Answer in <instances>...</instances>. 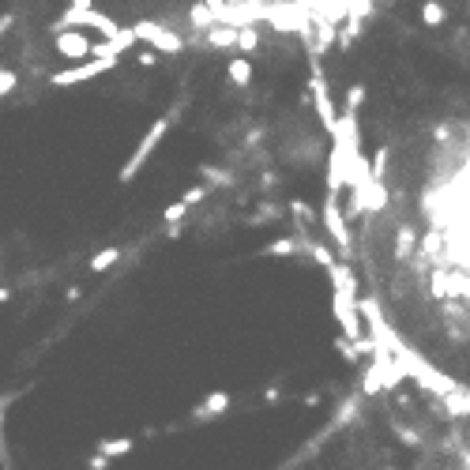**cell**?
Returning <instances> with one entry per match:
<instances>
[{"label":"cell","instance_id":"6","mask_svg":"<svg viewBox=\"0 0 470 470\" xmlns=\"http://www.w3.org/2000/svg\"><path fill=\"white\" fill-rule=\"evenodd\" d=\"M90 46L83 34H75V31H64V34H57V53L60 57H68V60H80V57H87L90 53Z\"/></svg>","mask_w":470,"mask_h":470},{"label":"cell","instance_id":"1","mask_svg":"<svg viewBox=\"0 0 470 470\" xmlns=\"http://www.w3.org/2000/svg\"><path fill=\"white\" fill-rule=\"evenodd\" d=\"M173 121H177V110H169V113H162V117H159V121H154V124H151V132H147V136H143V143H139V147L132 151V159H128V162H124V169H121V181H132V177L139 173V166H143V162H147V159H151V154H154V147H159V143H162V136L169 132V128H173Z\"/></svg>","mask_w":470,"mask_h":470},{"label":"cell","instance_id":"15","mask_svg":"<svg viewBox=\"0 0 470 470\" xmlns=\"http://www.w3.org/2000/svg\"><path fill=\"white\" fill-rule=\"evenodd\" d=\"M117 256H121L117 249H102L95 260H90V271H106V267H113V264H117Z\"/></svg>","mask_w":470,"mask_h":470},{"label":"cell","instance_id":"17","mask_svg":"<svg viewBox=\"0 0 470 470\" xmlns=\"http://www.w3.org/2000/svg\"><path fill=\"white\" fill-rule=\"evenodd\" d=\"M185 215H188V203H185V200H177V203L166 207V222H181Z\"/></svg>","mask_w":470,"mask_h":470},{"label":"cell","instance_id":"5","mask_svg":"<svg viewBox=\"0 0 470 470\" xmlns=\"http://www.w3.org/2000/svg\"><path fill=\"white\" fill-rule=\"evenodd\" d=\"M136 38H143V42H151L154 53H181L185 49V38H177L173 31L159 27V23H136Z\"/></svg>","mask_w":470,"mask_h":470},{"label":"cell","instance_id":"21","mask_svg":"<svg viewBox=\"0 0 470 470\" xmlns=\"http://www.w3.org/2000/svg\"><path fill=\"white\" fill-rule=\"evenodd\" d=\"M0 455H4V402H0Z\"/></svg>","mask_w":470,"mask_h":470},{"label":"cell","instance_id":"13","mask_svg":"<svg viewBox=\"0 0 470 470\" xmlns=\"http://www.w3.org/2000/svg\"><path fill=\"white\" fill-rule=\"evenodd\" d=\"M256 46H260L256 27H237V49H241V53H252Z\"/></svg>","mask_w":470,"mask_h":470},{"label":"cell","instance_id":"12","mask_svg":"<svg viewBox=\"0 0 470 470\" xmlns=\"http://www.w3.org/2000/svg\"><path fill=\"white\" fill-rule=\"evenodd\" d=\"M361 102H365V83H354V87H346V98H343V113H354V117H358Z\"/></svg>","mask_w":470,"mask_h":470},{"label":"cell","instance_id":"7","mask_svg":"<svg viewBox=\"0 0 470 470\" xmlns=\"http://www.w3.org/2000/svg\"><path fill=\"white\" fill-rule=\"evenodd\" d=\"M132 42H136V31H132V27H124L117 38H110L106 46H95L90 53H95V57H106V60H121V53H124V49L132 46Z\"/></svg>","mask_w":470,"mask_h":470},{"label":"cell","instance_id":"8","mask_svg":"<svg viewBox=\"0 0 470 470\" xmlns=\"http://www.w3.org/2000/svg\"><path fill=\"white\" fill-rule=\"evenodd\" d=\"M226 75H230L233 87H249V83H252V60H249V57H230Z\"/></svg>","mask_w":470,"mask_h":470},{"label":"cell","instance_id":"10","mask_svg":"<svg viewBox=\"0 0 470 470\" xmlns=\"http://www.w3.org/2000/svg\"><path fill=\"white\" fill-rule=\"evenodd\" d=\"M188 19H192L196 27H200V31H215V27H218V16H215V11L207 8V4H192Z\"/></svg>","mask_w":470,"mask_h":470},{"label":"cell","instance_id":"18","mask_svg":"<svg viewBox=\"0 0 470 470\" xmlns=\"http://www.w3.org/2000/svg\"><path fill=\"white\" fill-rule=\"evenodd\" d=\"M16 83H19V75H16V72H0V98L11 95V90H16Z\"/></svg>","mask_w":470,"mask_h":470},{"label":"cell","instance_id":"9","mask_svg":"<svg viewBox=\"0 0 470 470\" xmlns=\"http://www.w3.org/2000/svg\"><path fill=\"white\" fill-rule=\"evenodd\" d=\"M207 46H215V49H233L237 46V27H218L215 31H207Z\"/></svg>","mask_w":470,"mask_h":470},{"label":"cell","instance_id":"20","mask_svg":"<svg viewBox=\"0 0 470 470\" xmlns=\"http://www.w3.org/2000/svg\"><path fill=\"white\" fill-rule=\"evenodd\" d=\"M139 64H147V68H151V64H159V53H154V49H143V53H139Z\"/></svg>","mask_w":470,"mask_h":470},{"label":"cell","instance_id":"3","mask_svg":"<svg viewBox=\"0 0 470 470\" xmlns=\"http://www.w3.org/2000/svg\"><path fill=\"white\" fill-rule=\"evenodd\" d=\"M312 102H316V113H320L324 128H328V136H335V128H338V110H335V102H331L328 75H324L320 64H312Z\"/></svg>","mask_w":470,"mask_h":470},{"label":"cell","instance_id":"19","mask_svg":"<svg viewBox=\"0 0 470 470\" xmlns=\"http://www.w3.org/2000/svg\"><path fill=\"white\" fill-rule=\"evenodd\" d=\"M203 196H207V188H203V185H196V188H188L185 196H181V200H185V203L192 207V203H200V200H203Z\"/></svg>","mask_w":470,"mask_h":470},{"label":"cell","instance_id":"22","mask_svg":"<svg viewBox=\"0 0 470 470\" xmlns=\"http://www.w3.org/2000/svg\"><path fill=\"white\" fill-rule=\"evenodd\" d=\"M8 297H11V294L4 290V286H0V301H8Z\"/></svg>","mask_w":470,"mask_h":470},{"label":"cell","instance_id":"2","mask_svg":"<svg viewBox=\"0 0 470 470\" xmlns=\"http://www.w3.org/2000/svg\"><path fill=\"white\" fill-rule=\"evenodd\" d=\"M320 222H324V230L331 233V241L338 245V249L350 252V230H346V218H343V203H338V192H328V196H324Z\"/></svg>","mask_w":470,"mask_h":470},{"label":"cell","instance_id":"4","mask_svg":"<svg viewBox=\"0 0 470 470\" xmlns=\"http://www.w3.org/2000/svg\"><path fill=\"white\" fill-rule=\"evenodd\" d=\"M110 68H117V60L95 57V60H83V64H72V68H64V72H53L49 83L53 87H75V83H87V80H95V75L110 72Z\"/></svg>","mask_w":470,"mask_h":470},{"label":"cell","instance_id":"11","mask_svg":"<svg viewBox=\"0 0 470 470\" xmlns=\"http://www.w3.org/2000/svg\"><path fill=\"white\" fill-rule=\"evenodd\" d=\"M444 19H448V11H444L440 0H425V4H422V23H425V27H440Z\"/></svg>","mask_w":470,"mask_h":470},{"label":"cell","instance_id":"16","mask_svg":"<svg viewBox=\"0 0 470 470\" xmlns=\"http://www.w3.org/2000/svg\"><path fill=\"white\" fill-rule=\"evenodd\" d=\"M294 249H297L294 237H279L275 245H267V256H286V252H294Z\"/></svg>","mask_w":470,"mask_h":470},{"label":"cell","instance_id":"14","mask_svg":"<svg viewBox=\"0 0 470 470\" xmlns=\"http://www.w3.org/2000/svg\"><path fill=\"white\" fill-rule=\"evenodd\" d=\"M414 249V230L410 226H399V237H395V256L407 260V252Z\"/></svg>","mask_w":470,"mask_h":470}]
</instances>
